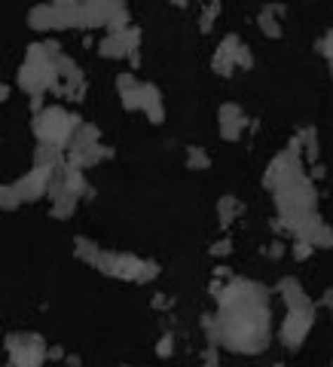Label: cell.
<instances>
[{"instance_id":"8fae6325","label":"cell","mask_w":333,"mask_h":367,"mask_svg":"<svg viewBox=\"0 0 333 367\" xmlns=\"http://www.w3.org/2000/svg\"><path fill=\"white\" fill-rule=\"evenodd\" d=\"M131 52H141V28L131 25V28L119 34H107L98 43V56L101 58H129Z\"/></svg>"},{"instance_id":"ac0fdd59","label":"cell","mask_w":333,"mask_h":367,"mask_svg":"<svg viewBox=\"0 0 333 367\" xmlns=\"http://www.w3.org/2000/svg\"><path fill=\"white\" fill-rule=\"evenodd\" d=\"M61 181H65V190H67V193H74L77 199H92V196H95V190L89 187V181H86L83 169L65 165V169H61Z\"/></svg>"},{"instance_id":"8992f818","label":"cell","mask_w":333,"mask_h":367,"mask_svg":"<svg viewBox=\"0 0 333 367\" xmlns=\"http://www.w3.org/2000/svg\"><path fill=\"white\" fill-rule=\"evenodd\" d=\"M110 156H113V147L101 144V129L92 126V122H83V129L77 132L74 144L67 147V165L83 169V172L104 162V160H110Z\"/></svg>"},{"instance_id":"83f0119b","label":"cell","mask_w":333,"mask_h":367,"mask_svg":"<svg viewBox=\"0 0 333 367\" xmlns=\"http://www.w3.org/2000/svg\"><path fill=\"white\" fill-rule=\"evenodd\" d=\"M141 86H135V89H129V92L119 95V98H122V110H129V113L131 110H141Z\"/></svg>"},{"instance_id":"1f68e13d","label":"cell","mask_w":333,"mask_h":367,"mask_svg":"<svg viewBox=\"0 0 333 367\" xmlns=\"http://www.w3.org/2000/svg\"><path fill=\"white\" fill-rule=\"evenodd\" d=\"M221 346H214V343H208L205 346V352H202V367H221V352H217Z\"/></svg>"},{"instance_id":"30bf717a","label":"cell","mask_w":333,"mask_h":367,"mask_svg":"<svg viewBox=\"0 0 333 367\" xmlns=\"http://www.w3.org/2000/svg\"><path fill=\"white\" fill-rule=\"evenodd\" d=\"M315 325V309H287V316L278 328V337L287 349H300Z\"/></svg>"},{"instance_id":"484cf974","label":"cell","mask_w":333,"mask_h":367,"mask_svg":"<svg viewBox=\"0 0 333 367\" xmlns=\"http://www.w3.org/2000/svg\"><path fill=\"white\" fill-rule=\"evenodd\" d=\"M19 205H25V199L19 190H15V184H4V187H0V208H4V212H15Z\"/></svg>"},{"instance_id":"74e56055","label":"cell","mask_w":333,"mask_h":367,"mask_svg":"<svg viewBox=\"0 0 333 367\" xmlns=\"http://www.w3.org/2000/svg\"><path fill=\"white\" fill-rule=\"evenodd\" d=\"M266 255H269V257H282V255H285V245H282V242H273V245L266 248Z\"/></svg>"},{"instance_id":"ba28073f","label":"cell","mask_w":333,"mask_h":367,"mask_svg":"<svg viewBox=\"0 0 333 367\" xmlns=\"http://www.w3.org/2000/svg\"><path fill=\"white\" fill-rule=\"evenodd\" d=\"M80 28H107V34H119L131 28V15L119 0H89L83 4Z\"/></svg>"},{"instance_id":"d4e9b609","label":"cell","mask_w":333,"mask_h":367,"mask_svg":"<svg viewBox=\"0 0 333 367\" xmlns=\"http://www.w3.org/2000/svg\"><path fill=\"white\" fill-rule=\"evenodd\" d=\"M257 25H260V31L266 34L269 40H278L285 34V28H282V19H275V15H269L266 10H260V15H257Z\"/></svg>"},{"instance_id":"9c48e42d","label":"cell","mask_w":333,"mask_h":367,"mask_svg":"<svg viewBox=\"0 0 333 367\" xmlns=\"http://www.w3.org/2000/svg\"><path fill=\"white\" fill-rule=\"evenodd\" d=\"M46 340L40 334H10L6 337V355L10 364L6 367H43L46 361Z\"/></svg>"},{"instance_id":"2e32d148","label":"cell","mask_w":333,"mask_h":367,"mask_svg":"<svg viewBox=\"0 0 333 367\" xmlns=\"http://www.w3.org/2000/svg\"><path fill=\"white\" fill-rule=\"evenodd\" d=\"M141 113H147V120L153 126H162L165 122V108H162V92L156 89L153 83L141 86Z\"/></svg>"},{"instance_id":"e0dca14e","label":"cell","mask_w":333,"mask_h":367,"mask_svg":"<svg viewBox=\"0 0 333 367\" xmlns=\"http://www.w3.org/2000/svg\"><path fill=\"white\" fill-rule=\"evenodd\" d=\"M52 13H56V28H80V15H83V4H74V0H58L52 4Z\"/></svg>"},{"instance_id":"60d3db41","label":"cell","mask_w":333,"mask_h":367,"mask_svg":"<svg viewBox=\"0 0 333 367\" xmlns=\"http://www.w3.org/2000/svg\"><path fill=\"white\" fill-rule=\"evenodd\" d=\"M129 61H131V71H138V67H141V52H131Z\"/></svg>"},{"instance_id":"d590c367","label":"cell","mask_w":333,"mask_h":367,"mask_svg":"<svg viewBox=\"0 0 333 367\" xmlns=\"http://www.w3.org/2000/svg\"><path fill=\"white\" fill-rule=\"evenodd\" d=\"M263 10H266L269 15H275V19H282V15L287 13V6L285 4H269V6H263Z\"/></svg>"},{"instance_id":"4dcf8cb0","label":"cell","mask_w":333,"mask_h":367,"mask_svg":"<svg viewBox=\"0 0 333 367\" xmlns=\"http://www.w3.org/2000/svg\"><path fill=\"white\" fill-rule=\"evenodd\" d=\"M135 86H141V80L135 77V71H122V74L117 77V92H119V95L129 92V89H135Z\"/></svg>"},{"instance_id":"277c9868","label":"cell","mask_w":333,"mask_h":367,"mask_svg":"<svg viewBox=\"0 0 333 367\" xmlns=\"http://www.w3.org/2000/svg\"><path fill=\"white\" fill-rule=\"evenodd\" d=\"M273 199H275V208L282 217H303V214H312L318 208V190H315V181L309 174H294L287 178L282 187L273 190Z\"/></svg>"},{"instance_id":"f6af8a7d","label":"cell","mask_w":333,"mask_h":367,"mask_svg":"<svg viewBox=\"0 0 333 367\" xmlns=\"http://www.w3.org/2000/svg\"><path fill=\"white\" fill-rule=\"evenodd\" d=\"M327 367H333V364H327Z\"/></svg>"},{"instance_id":"ab89813d","label":"cell","mask_w":333,"mask_h":367,"mask_svg":"<svg viewBox=\"0 0 333 367\" xmlns=\"http://www.w3.org/2000/svg\"><path fill=\"white\" fill-rule=\"evenodd\" d=\"M324 174H327V172H324V165H312V174H309V178H312V181H321Z\"/></svg>"},{"instance_id":"836d02e7","label":"cell","mask_w":333,"mask_h":367,"mask_svg":"<svg viewBox=\"0 0 333 367\" xmlns=\"http://www.w3.org/2000/svg\"><path fill=\"white\" fill-rule=\"evenodd\" d=\"M208 255H211V257H226V255H233V239H217L211 248H208Z\"/></svg>"},{"instance_id":"8d00e7d4","label":"cell","mask_w":333,"mask_h":367,"mask_svg":"<svg viewBox=\"0 0 333 367\" xmlns=\"http://www.w3.org/2000/svg\"><path fill=\"white\" fill-rule=\"evenodd\" d=\"M46 358H49V361H61V358H65V349H61V346H49Z\"/></svg>"},{"instance_id":"b9f144b4","label":"cell","mask_w":333,"mask_h":367,"mask_svg":"<svg viewBox=\"0 0 333 367\" xmlns=\"http://www.w3.org/2000/svg\"><path fill=\"white\" fill-rule=\"evenodd\" d=\"M321 306H333V288H327V291H324V297H321Z\"/></svg>"},{"instance_id":"d6a6232c","label":"cell","mask_w":333,"mask_h":367,"mask_svg":"<svg viewBox=\"0 0 333 367\" xmlns=\"http://www.w3.org/2000/svg\"><path fill=\"white\" fill-rule=\"evenodd\" d=\"M156 355H159V358H171L174 355V337L171 334L159 337V343H156Z\"/></svg>"},{"instance_id":"f546056e","label":"cell","mask_w":333,"mask_h":367,"mask_svg":"<svg viewBox=\"0 0 333 367\" xmlns=\"http://www.w3.org/2000/svg\"><path fill=\"white\" fill-rule=\"evenodd\" d=\"M235 67H242V71H251L254 67V49L248 43H242L239 52H235Z\"/></svg>"},{"instance_id":"5bb4252c","label":"cell","mask_w":333,"mask_h":367,"mask_svg":"<svg viewBox=\"0 0 333 367\" xmlns=\"http://www.w3.org/2000/svg\"><path fill=\"white\" fill-rule=\"evenodd\" d=\"M275 291L278 297L285 300L287 309H315V303H312V297L306 294V288L300 278H294V276H285V278H278V285H275Z\"/></svg>"},{"instance_id":"4fadbf2b","label":"cell","mask_w":333,"mask_h":367,"mask_svg":"<svg viewBox=\"0 0 333 367\" xmlns=\"http://www.w3.org/2000/svg\"><path fill=\"white\" fill-rule=\"evenodd\" d=\"M49 184H52V172L49 169H40V165H34L25 178L15 181V190L22 193L25 202H37V199L49 196Z\"/></svg>"},{"instance_id":"5b68a950","label":"cell","mask_w":333,"mask_h":367,"mask_svg":"<svg viewBox=\"0 0 333 367\" xmlns=\"http://www.w3.org/2000/svg\"><path fill=\"white\" fill-rule=\"evenodd\" d=\"M95 269L101 276L122 278V282H135V285H147L159 276V264L156 260H141L135 255H126V251H101Z\"/></svg>"},{"instance_id":"6da1fadb","label":"cell","mask_w":333,"mask_h":367,"mask_svg":"<svg viewBox=\"0 0 333 367\" xmlns=\"http://www.w3.org/2000/svg\"><path fill=\"white\" fill-rule=\"evenodd\" d=\"M221 312L202 316V330L208 343L226 346L239 355H260L273 343V312L269 291L251 278H230L214 297Z\"/></svg>"},{"instance_id":"3957f363","label":"cell","mask_w":333,"mask_h":367,"mask_svg":"<svg viewBox=\"0 0 333 367\" xmlns=\"http://www.w3.org/2000/svg\"><path fill=\"white\" fill-rule=\"evenodd\" d=\"M31 129H34V135H37V144H52V147L67 150V147L74 144L77 132L83 129V120L71 110L58 108V104H49L46 110L31 120Z\"/></svg>"},{"instance_id":"f1b7e54d","label":"cell","mask_w":333,"mask_h":367,"mask_svg":"<svg viewBox=\"0 0 333 367\" xmlns=\"http://www.w3.org/2000/svg\"><path fill=\"white\" fill-rule=\"evenodd\" d=\"M291 255H294V260H309L312 255H315V245L312 242H306V239H294V245H291Z\"/></svg>"},{"instance_id":"52a82bcc","label":"cell","mask_w":333,"mask_h":367,"mask_svg":"<svg viewBox=\"0 0 333 367\" xmlns=\"http://www.w3.org/2000/svg\"><path fill=\"white\" fill-rule=\"evenodd\" d=\"M275 233H291L294 239H306V242H312L315 248H333V226H327V221H321V214L318 212H312V214H303V217H275L273 224Z\"/></svg>"},{"instance_id":"7bdbcfd3","label":"cell","mask_w":333,"mask_h":367,"mask_svg":"<svg viewBox=\"0 0 333 367\" xmlns=\"http://www.w3.org/2000/svg\"><path fill=\"white\" fill-rule=\"evenodd\" d=\"M266 367H285V364H282V361H275V364H266Z\"/></svg>"},{"instance_id":"603a6c76","label":"cell","mask_w":333,"mask_h":367,"mask_svg":"<svg viewBox=\"0 0 333 367\" xmlns=\"http://www.w3.org/2000/svg\"><path fill=\"white\" fill-rule=\"evenodd\" d=\"M300 138H303V156H306V160H309L312 165H318V156H321L318 129H315V126H306V129H300Z\"/></svg>"},{"instance_id":"7c38bea8","label":"cell","mask_w":333,"mask_h":367,"mask_svg":"<svg viewBox=\"0 0 333 367\" xmlns=\"http://www.w3.org/2000/svg\"><path fill=\"white\" fill-rule=\"evenodd\" d=\"M257 129V122H251L248 117H244V110L239 108V104L226 101L221 104V110H217V132H221L223 141H239L244 129Z\"/></svg>"},{"instance_id":"4316f807","label":"cell","mask_w":333,"mask_h":367,"mask_svg":"<svg viewBox=\"0 0 333 367\" xmlns=\"http://www.w3.org/2000/svg\"><path fill=\"white\" fill-rule=\"evenodd\" d=\"M221 10H223V6L217 4V0H214V4H208L205 10H202V15H199V31H202V34L211 31L214 28V19L221 15Z\"/></svg>"},{"instance_id":"cb8c5ba5","label":"cell","mask_w":333,"mask_h":367,"mask_svg":"<svg viewBox=\"0 0 333 367\" xmlns=\"http://www.w3.org/2000/svg\"><path fill=\"white\" fill-rule=\"evenodd\" d=\"M187 169H192V172H208L211 169V156L205 153V147H199V144L187 147Z\"/></svg>"},{"instance_id":"44dd1931","label":"cell","mask_w":333,"mask_h":367,"mask_svg":"<svg viewBox=\"0 0 333 367\" xmlns=\"http://www.w3.org/2000/svg\"><path fill=\"white\" fill-rule=\"evenodd\" d=\"M101 245L98 242H92V239H86V236H77L74 239V255L77 260H83V264H98V257H101Z\"/></svg>"},{"instance_id":"9a60e30c","label":"cell","mask_w":333,"mask_h":367,"mask_svg":"<svg viewBox=\"0 0 333 367\" xmlns=\"http://www.w3.org/2000/svg\"><path fill=\"white\" fill-rule=\"evenodd\" d=\"M242 40L239 34H226V37L221 40V46L214 49V58H211V67L217 77H233L235 71V52H239Z\"/></svg>"},{"instance_id":"d6986e66","label":"cell","mask_w":333,"mask_h":367,"mask_svg":"<svg viewBox=\"0 0 333 367\" xmlns=\"http://www.w3.org/2000/svg\"><path fill=\"white\" fill-rule=\"evenodd\" d=\"M34 165H40V169H65L67 165V150H61V147H52V144H37V150H34Z\"/></svg>"},{"instance_id":"ffe728a7","label":"cell","mask_w":333,"mask_h":367,"mask_svg":"<svg viewBox=\"0 0 333 367\" xmlns=\"http://www.w3.org/2000/svg\"><path fill=\"white\" fill-rule=\"evenodd\" d=\"M28 28L31 31H52L56 28V13H52V4H40L28 10Z\"/></svg>"},{"instance_id":"7a4b0ae2","label":"cell","mask_w":333,"mask_h":367,"mask_svg":"<svg viewBox=\"0 0 333 367\" xmlns=\"http://www.w3.org/2000/svg\"><path fill=\"white\" fill-rule=\"evenodd\" d=\"M65 56L58 43H31L25 52V61L19 67V86L28 92V98L34 95H46L52 86L58 83V58Z\"/></svg>"},{"instance_id":"ee69618b","label":"cell","mask_w":333,"mask_h":367,"mask_svg":"<svg viewBox=\"0 0 333 367\" xmlns=\"http://www.w3.org/2000/svg\"><path fill=\"white\" fill-rule=\"evenodd\" d=\"M330 74H333V61H330Z\"/></svg>"},{"instance_id":"f35d334b","label":"cell","mask_w":333,"mask_h":367,"mask_svg":"<svg viewBox=\"0 0 333 367\" xmlns=\"http://www.w3.org/2000/svg\"><path fill=\"white\" fill-rule=\"evenodd\" d=\"M153 306H156V309H165V306H171V297L156 294V297H153Z\"/></svg>"},{"instance_id":"e575fe53","label":"cell","mask_w":333,"mask_h":367,"mask_svg":"<svg viewBox=\"0 0 333 367\" xmlns=\"http://www.w3.org/2000/svg\"><path fill=\"white\" fill-rule=\"evenodd\" d=\"M318 52H321V56L327 58V61H333V28L318 40Z\"/></svg>"},{"instance_id":"7402d4cb","label":"cell","mask_w":333,"mask_h":367,"mask_svg":"<svg viewBox=\"0 0 333 367\" xmlns=\"http://www.w3.org/2000/svg\"><path fill=\"white\" fill-rule=\"evenodd\" d=\"M242 212H244V205L230 193L221 196V202H217V221H221V226H230Z\"/></svg>"}]
</instances>
